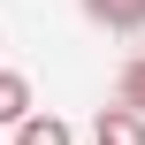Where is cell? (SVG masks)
Wrapping results in <instances>:
<instances>
[{"label": "cell", "mask_w": 145, "mask_h": 145, "mask_svg": "<svg viewBox=\"0 0 145 145\" xmlns=\"http://www.w3.org/2000/svg\"><path fill=\"white\" fill-rule=\"evenodd\" d=\"M92 145H145V115L122 107V99L99 107V115H92Z\"/></svg>", "instance_id": "1"}, {"label": "cell", "mask_w": 145, "mask_h": 145, "mask_svg": "<svg viewBox=\"0 0 145 145\" xmlns=\"http://www.w3.org/2000/svg\"><path fill=\"white\" fill-rule=\"evenodd\" d=\"M76 8H84L99 31H122V38H130V31H145V0H76Z\"/></svg>", "instance_id": "2"}, {"label": "cell", "mask_w": 145, "mask_h": 145, "mask_svg": "<svg viewBox=\"0 0 145 145\" xmlns=\"http://www.w3.org/2000/svg\"><path fill=\"white\" fill-rule=\"evenodd\" d=\"M15 145H76V130H69L61 115H46V107H31V115L15 122Z\"/></svg>", "instance_id": "3"}, {"label": "cell", "mask_w": 145, "mask_h": 145, "mask_svg": "<svg viewBox=\"0 0 145 145\" xmlns=\"http://www.w3.org/2000/svg\"><path fill=\"white\" fill-rule=\"evenodd\" d=\"M31 107H38V99H31V76H23V69H0V122L15 130Z\"/></svg>", "instance_id": "4"}, {"label": "cell", "mask_w": 145, "mask_h": 145, "mask_svg": "<svg viewBox=\"0 0 145 145\" xmlns=\"http://www.w3.org/2000/svg\"><path fill=\"white\" fill-rule=\"evenodd\" d=\"M115 99L145 115V54H138V61H122V76H115Z\"/></svg>", "instance_id": "5"}]
</instances>
